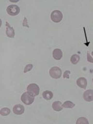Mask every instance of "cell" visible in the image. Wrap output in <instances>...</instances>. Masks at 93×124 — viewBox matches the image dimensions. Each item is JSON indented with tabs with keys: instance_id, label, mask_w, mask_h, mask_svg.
<instances>
[{
	"instance_id": "obj_14",
	"label": "cell",
	"mask_w": 93,
	"mask_h": 124,
	"mask_svg": "<svg viewBox=\"0 0 93 124\" xmlns=\"http://www.w3.org/2000/svg\"><path fill=\"white\" fill-rule=\"evenodd\" d=\"M75 106V104L73 102H72L71 101H65L63 103V107H65V108H73Z\"/></svg>"
},
{
	"instance_id": "obj_4",
	"label": "cell",
	"mask_w": 93,
	"mask_h": 124,
	"mask_svg": "<svg viewBox=\"0 0 93 124\" xmlns=\"http://www.w3.org/2000/svg\"><path fill=\"white\" fill-rule=\"evenodd\" d=\"M50 76L54 79H59L61 77L62 71L60 68L57 66H54L49 71Z\"/></svg>"
},
{
	"instance_id": "obj_9",
	"label": "cell",
	"mask_w": 93,
	"mask_h": 124,
	"mask_svg": "<svg viewBox=\"0 0 93 124\" xmlns=\"http://www.w3.org/2000/svg\"><path fill=\"white\" fill-rule=\"evenodd\" d=\"M76 84L81 88H83V89H85L86 88V86H87V82L86 78L81 77L79 78H78L77 79V81H76Z\"/></svg>"
},
{
	"instance_id": "obj_8",
	"label": "cell",
	"mask_w": 93,
	"mask_h": 124,
	"mask_svg": "<svg viewBox=\"0 0 93 124\" xmlns=\"http://www.w3.org/2000/svg\"><path fill=\"white\" fill-rule=\"evenodd\" d=\"M83 98L86 101L91 102L93 101V90L89 89L84 93Z\"/></svg>"
},
{
	"instance_id": "obj_2",
	"label": "cell",
	"mask_w": 93,
	"mask_h": 124,
	"mask_svg": "<svg viewBox=\"0 0 93 124\" xmlns=\"http://www.w3.org/2000/svg\"><path fill=\"white\" fill-rule=\"evenodd\" d=\"M27 93H29L30 94H31L32 96L35 97V96H37L39 95L40 89L38 85H36V84L35 83H32L30 84V85L27 86Z\"/></svg>"
},
{
	"instance_id": "obj_19",
	"label": "cell",
	"mask_w": 93,
	"mask_h": 124,
	"mask_svg": "<svg viewBox=\"0 0 93 124\" xmlns=\"http://www.w3.org/2000/svg\"><path fill=\"white\" fill-rule=\"evenodd\" d=\"M23 25L24 26V27H29L28 24H27V18H26V17H24V21H23Z\"/></svg>"
},
{
	"instance_id": "obj_17",
	"label": "cell",
	"mask_w": 93,
	"mask_h": 124,
	"mask_svg": "<svg viewBox=\"0 0 93 124\" xmlns=\"http://www.w3.org/2000/svg\"><path fill=\"white\" fill-rule=\"evenodd\" d=\"M33 68V65L32 64H29V65H27L26 66H25V68H24V73H27V72L30 71Z\"/></svg>"
},
{
	"instance_id": "obj_1",
	"label": "cell",
	"mask_w": 93,
	"mask_h": 124,
	"mask_svg": "<svg viewBox=\"0 0 93 124\" xmlns=\"http://www.w3.org/2000/svg\"><path fill=\"white\" fill-rule=\"evenodd\" d=\"M21 100L25 105L32 104L34 101V97L29 93H24L22 94Z\"/></svg>"
},
{
	"instance_id": "obj_15",
	"label": "cell",
	"mask_w": 93,
	"mask_h": 124,
	"mask_svg": "<svg viewBox=\"0 0 93 124\" xmlns=\"http://www.w3.org/2000/svg\"><path fill=\"white\" fill-rule=\"evenodd\" d=\"M11 112V110L9 108H6V107H4V108H3L1 109L0 110V114L1 115L3 116H6L8 115H9Z\"/></svg>"
},
{
	"instance_id": "obj_10",
	"label": "cell",
	"mask_w": 93,
	"mask_h": 124,
	"mask_svg": "<svg viewBox=\"0 0 93 124\" xmlns=\"http://www.w3.org/2000/svg\"><path fill=\"white\" fill-rule=\"evenodd\" d=\"M63 56V52L59 48H56L53 52V57L56 60H60Z\"/></svg>"
},
{
	"instance_id": "obj_18",
	"label": "cell",
	"mask_w": 93,
	"mask_h": 124,
	"mask_svg": "<svg viewBox=\"0 0 93 124\" xmlns=\"http://www.w3.org/2000/svg\"><path fill=\"white\" fill-rule=\"evenodd\" d=\"M70 74V71L68 70H66L64 72L63 74V78H66V79H69V75Z\"/></svg>"
},
{
	"instance_id": "obj_13",
	"label": "cell",
	"mask_w": 93,
	"mask_h": 124,
	"mask_svg": "<svg viewBox=\"0 0 93 124\" xmlns=\"http://www.w3.org/2000/svg\"><path fill=\"white\" fill-rule=\"evenodd\" d=\"M79 60H80V56L77 55V54H74V55L71 56L70 61L71 62V63L73 64V65L77 64Z\"/></svg>"
},
{
	"instance_id": "obj_20",
	"label": "cell",
	"mask_w": 93,
	"mask_h": 124,
	"mask_svg": "<svg viewBox=\"0 0 93 124\" xmlns=\"http://www.w3.org/2000/svg\"><path fill=\"white\" fill-rule=\"evenodd\" d=\"M87 61L89 62H90V63H93V58L91 56L90 54H89V53H87Z\"/></svg>"
},
{
	"instance_id": "obj_7",
	"label": "cell",
	"mask_w": 93,
	"mask_h": 124,
	"mask_svg": "<svg viewBox=\"0 0 93 124\" xmlns=\"http://www.w3.org/2000/svg\"><path fill=\"white\" fill-rule=\"evenodd\" d=\"M25 108L21 104L15 105L13 107V112L16 115H22L24 112Z\"/></svg>"
},
{
	"instance_id": "obj_5",
	"label": "cell",
	"mask_w": 93,
	"mask_h": 124,
	"mask_svg": "<svg viewBox=\"0 0 93 124\" xmlns=\"http://www.w3.org/2000/svg\"><path fill=\"white\" fill-rule=\"evenodd\" d=\"M6 11L8 14L12 16H17L20 13V8L16 4H11L9 6H8L6 9Z\"/></svg>"
},
{
	"instance_id": "obj_12",
	"label": "cell",
	"mask_w": 93,
	"mask_h": 124,
	"mask_svg": "<svg viewBox=\"0 0 93 124\" xmlns=\"http://www.w3.org/2000/svg\"><path fill=\"white\" fill-rule=\"evenodd\" d=\"M42 96L45 100H50L52 99L54 94H53L52 92H51L50 91H45L43 92Z\"/></svg>"
},
{
	"instance_id": "obj_11",
	"label": "cell",
	"mask_w": 93,
	"mask_h": 124,
	"mask_svg": "<svg viewBox=\"0 0 93 124\" xmlns=\"http://www.w3.org/2000/svg\"><path fill=\"white\" fill-rule=\"evenodd\" d=\"M63 104L60 101H55L52 104V108L54 110L59 112L63 109Z\"/></svg>"
},
{
	"instance_id": "obj_6",
	"label": "cell",
	"mask_w": 93,
	"mask_h": 124,
	"mask_svg": "<svg viewBox=\"0 0 93 124\" xmlns=\"http://www.w3.org/2000/svg\"><path fill=\"white\" fill-rule=\"evenodd\" d=\"M6 34L8 37L9 38H14L15 36V31L14 29L12 27H11V25L8 23V22H6Z\"/></svg>"
},
{
	"instance_id": "obj_16",
	"label": "cell",
	"mask_w": 93,
	"mask_h": 124,
	"mask_svg": "<svg viewBox=\"0 0 93 124\" xmlns=\"http://www.w3.org/2000/svg\"><path fill=\"white\" fill-rule=\"evenodd\" d=\"M76 124H89V122L85 117H80L76 121Z\"/></svg>"
},
{
	"instance_id": "obj_3",
	"label": "cell",
	"mask_w": 93,
	"mask_h": 124,
	"mask_svg": "<svg viewBox=\"0 0 93 124\" xmlns=\"http://www.w3.org/2000/svg\"><path fill=\"white\" fill-rule=\"evenodd\" d=\"M51 20L54 23H58L61 21L63 19V14L60 11L58 10H55L52 13H51Z\"/></svg>"
},
{
	"instance_id": "obj_21",
	"label": "cell",
	"mask_w": 93,
	"mask_h": 124,
	"mask_svg": "<svg viewBox=\"0 0 93 124\" xmlns=\"http://www.w3.org/2000/svg\"><path fill=\"white\" fill-rule=\"evenodd\" d=\"M91 54H92V55H93V52H92Z\"/></svg>"
}]
</instances>
